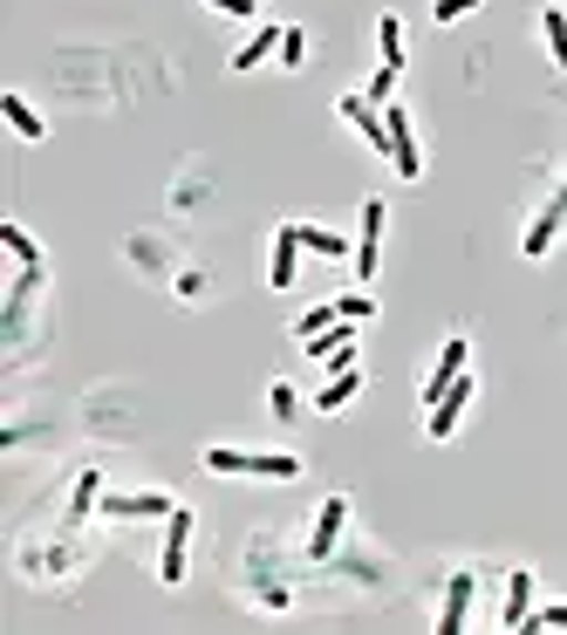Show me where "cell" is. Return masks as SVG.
Wrapping results in <instances>:
<instances>
[{
	"mask_svg": "<svg viewBox=\"0 0 567 635\" xmlns=\"http://www.w3.org/2000/svg\"><path fill=\"white\" fill-rule=\"evenodd\" d=\"M206 471H226V479H301V458L295 451H206Z\"/></svg>",
	"mask_w": 567,
	"mask_h": 635,
	"instance_id": "cell-1",
	"label": "cell"
},
{
	"mask_svg": "<svg viewBox=\"0 0 567 635\" xmlns=\"http://www.w3.org/2000/svg\"><path fill=\"white\" fill-rule=\"evenodd\" d=\"M383 124H390V165H396V178H424V150H417V131H411V110L383 103Z\"/></svg>",
	"mask_w": 567,
	"mask_h": 635,
	"instance_id": "cell-2",
	"label": "cell"
},
{
	"mask_svg": "<svg viewBox=\"0 0 567 635\" xmlns=\"http://www.w3.org/2000/svg\"><path fill=\"white\" fill-rule=\"evenodd\" d=\"M383 219H390V206H383V198H370V206H362V232H355V281H377V253H383Z\"/></svg>",
	"mask_w": 567,
	"mask_h": 635,
	"instance_id": "cell-3",
	"label": "cell"
},
{
	"mask_svg": "<svg viewBox=\"0 0 567 635\" xmlns=\"http://www.w3.org/2000/svg\"><path fill=\"white\" fill-rule=\"evenodd\" d=\"M96 506L110 520H172V492H103Z\"/></svg>",
	"mask_w": 567,
	"mask_h": 635,
	"instance_id": "cell-4",
	"label": "cell"
},
{
	"mask_svg": "<svg viewBox=\"0 0 567 635\" xmlns=\"http://www.w3.org/2000/svg\"><path fill=\"white\" fill-rule=\"evenodd\" d=\"M472 594H478V574H472V568H458V574H452V587H444V608H437V635H458V628L472 622Z\"/></svg>",
	"mask_w": 567,
	"mask_h": 635,
	"instance_id": "cell-5",
	"label": "cell"
},
{
	"mask_svg": "<svg viewBox=\"0 0 567 635\" xmlns=\"http://www.w3.org/2000/svg\"><path fill=\"white\" fill-rule=\"evenodd\" d=\"M342 527H349V499H342V492H329V506L315 512V533H308V561H329L336 540H342Z\"/></svg>",
	"mask_w": 567,
	"mask_h": 635,
	"instance_id": "cell-6",
	"label": "cell"
},
{
	"mask_svg": "<svg viewBox=\"0 0 567 635\" xmlns=\"http://www.w3.org/2000/svg\"><path fill=\"white\" fill-rule=\"evenodd\" d=\"M301 253H308V247H301V232H295V226H274V260H267V281H274V288H295V281H301Z\"/></svg>",
	"mask_w": 567,
	"mask_h": 635,
	"instance_id": "cell-7",
	"label": "cell"
},
{
	"mask_svg": "<svg viewBox=\"0 0 567 635\" xmlns=\"http://www.w3.org/2000/svg\"><path fill=\"white\" fill-rule=\"evenodd\" d=\"M185 546H192V512L172 506V520H165V561H157V574H165L172 587L185 581Z\"/></svg>",
	"mask_w": 567,
	"mask_h": 635,
	"instance_id": "cell-8",
	"label": "cell"
},
{
	"mask_svg": "<svg viewBox=\"0 0 567 635\" xmlns=\"http://www.w3.org/2000/svg\"><path fill=\"white\" fill-rule=\"evenodd\" d=\"M465 355H472V342H465V335H452V342L437 348V363H431V383H424V404H437V396H444V389H452V383L465 376Z\"/></svg>",
	"mask_w": 567,
	"mask_h": 635,
	"instance_id": "cell-9",
	"label": "cell"
},
{
	"mask_svg": "<svg viewBox=\"0 0 567 635\" xmlns=\"http://www.w3.org/2000/svg\"><path fill=\"white\" fill-rule=\"evenodd\" d=\"M336 110L349 116V124H355L362 137H370V150H390V124H383V103H370V96H342Z\"/></svg>",
	"mask_w": 567,
	"mask_h": 635,
	"instance_id": "cell-10",
	"label": "cell"
},
{
	"mask_svg": "<svg viewBox=\"0 0 567 635\" xmlns=\"http://www.w3.org/2000/svg\"><path fill=\"white\" fill-rule=\"evenodd\" d=\"M465 404H472V376H458V383H452V389H444L437 404H431V430H424V438H452V430H458V417H465Z\"/></svg>",
	"mask_w": 567,
	"mask_h": 635,
	"instance_id": "cell-11",
	"label": "cell"
},
{
	"mask_svg": "<svg viewBox=\"0 0 567 635\" xmlns=\"http://www.w3.org/2000/svg\"><path fill=\"white\" fill-rule=\"evenodd\" d=\"M526 615H534V574L513 568V574H506V608H499V628H526Z\"/></svg>",
	"mask_w": 567,
	"mask_h": 635,
	"instance_id": "cell-12",
	"label": "cell"
},
{
	"mask_svg": "<svg viewBox=\"0 0 567 635\" xmlns=\"http://www.w3.org/2000/svg\"><path fill=\"white\" fill-rule=\"evenodd\" d=\"M280 34H288V28H254V42L233 55V69H239V75H247V69H260V62H267V55L280 49Z\"/></svg>",
	"mask_w": 567,
	"mask_h": 635,
	"instance_id": "cell-13",
	"label": "cell"
},
{
	"mask_svg": "<svg viewBox=\"0 0 567 635\" xmlns=\"http://www.w3.org/2000/svg\"><path fill=\"white\" fill-rule=\"evenodd\" d=\"M0 110H8V124H14L21 137H42V131H49V124H42V110H34L28 96H0Z\"/></svg>",
	"mask_w": 567,
	"mask_h": 635,
	"instance_id": "cell-14",
	"label": "cell"
},
{
	"mask_svg": "<svg viewBox=\"0 0 567 635\" xmlns=\"http://www.w3.org/2000/svg\"><path fill=\"white\" fill-rule=\"evenodd\" d=\"M377 49H383V69H396V75H403V21H396V14H383V21H377Z\"/></svg>",
	"mask_w": 567,
	"mask_h": 635,
	"instance_id": "cell-15",
	"label": "cell"
},
{
	"mask_svg": "<svg viewBox=\"0 0 567 635\" xmlns=\"http://www.w3.org/2000/svg\"><path fill=\"white\" fill-rule=\"evenodd\" d=\"M355 389H362V376H355V369H336V383L321 389L315 404H321V410H349V404H355Z\"/></svg>",
	"mask_w": 567,
	"mask_h": 635,
	"instance_id": "cell-16",
	"label": "cell"
},
{
	"mask_svg": "<svg viewBox=\"0 0 567 635\" xmlns=\"http://www.w3.org/2000/svg\"><path fill=\"white\" fill-rule=\"evenodd\" d=\"M295 232H301V247H308V253L342 260V232H329V226H295Z\"/></svg>",
	"mask_w": 567,
	"mask_h": 635,
	"instance_id": "cell-17",
	"label": "cell"
},
{
	"mask_svg": "<svg viewBox=\"0 0 567 635\" xmlns=\"http://www.w3.org/2000/svg\"><path fill=\"white\" fill-rule=\"evenodd\" d=\"M0 247H8V253H14L21 267H42V247H34V240H28L21 226H0Z\"/></svg>",
	"mask_w": 567,
	"mask_h": 635,
	"instance_id": "cell-18",
	"label": "cell"
},
{
	"mask_svg": "<svg viewBox=\"0 0 567 635\" xmlns=\"http://www.w3.org/2000/svg\"><path fill=\"white\" fill-rule=\"evenodd\" d=\"M336 322H342V308H336V301H321V308H308L301 322H295V335L308 342V335H321V329H336Z\"/></svg>",
	"mask_w": 567,
	"mask_h": 635,
	"instance_id": "cell-19",
	"label": "cell"
},
{
	"mask_svg": "<svg viewBox=\"0 0 567 635\" xmlns=\"http://www.w3.org/2000/svg\"><path fill=\"white\" fill-rule=\"evenodd\" d=\"M540 28H547V49H554V69H567V14H560V8H547V14H540Z\"/></svg>",
	"mask_w": 567,
	"mask_h": 635,
	"instance_id": "cell-20",
	"label": "cell"
},
{
	"mask_svg": "<svg viewBox=\"0 0 567 635\" xmlns=\"http://www.w3.org/2000/svg\"><path fill=\"white\" fill-rule=\"evenodd\" d=\"M355 342V329H321V335H308V355H321V363H329L336 348H349Z\"/></svg>",
	"mask_w": 567,
	"mask_h": 635,
	"instance_id": "cell-21",
	"label": "cell"
},
{
	"mask_svg": "<svg viewBox=\"0 0 567 635\" xmlns=\"http://www.w3.org/2000/svg\"><path fill=\"white\" fill-rule=\"evenodd\" d=\"M465 14H478V0H431V21H444V28L465 21Z\"/></svg>",
	"mask_w": 567,
	"mask_h": 635,
	"instance_id": "cell-22",
	"label": "cell"
},
{
	"mask_svg": "<svg viewBox=\"0 0 567 635\" xmlns=\"http://www.w3.org/2000/svg\"><path fill=\"white\" fill-rule=\"evenodd\" d=\"M336 308H342V322H370V314H377L370 294H336Z\"/></svg>",
	"mask_w": 567,
	"mask_h": 635,
	"instance_id": "cell-23",
	"label": "cell"
},
{
	"mask_svg": "<svg viewBox=\"0 0 567 635\" xmlns=\"http://www.w3.org/2000/svg\"><path fill=\"white\" fill-rule=\"evenodd\" d=\"M301 49H308V34H301V28H288V34H280V62H288V69H301V62H308Z\"/></svg>",
	"mask_w": 567,
	"mask_h": 635,
	"instance_id": "cell-24",
	"label": "cell"
},
{
	"mask_svg": "<svg viewBox=\"0 0 567 635\" xmlns=\"http://www.w3.org/2000/svg\"><path fill=\"white\" fill-rule=\"evenodd\" d=\"M213 14H233V21H254L260 14V0H206Z\"/></svg>",
	"mask_w": 567,
	"mask_h": 635,
	"instance_id": "cell-25",
	"label": "cell"
},
{
	"mask_svg": "<svg viewBox=\"0 0 567 635\" xmlns=\"http://www.w3.org/2000/svg\"><path fill=\"white\" fill-rule=\"evenodd\" d=\"M526 622H534V628H567V602H547V608H534Z\"/></svg>",
	"mask_w": 567,
	"mask_h": 635,
	"instance_id": "cell-26",
	"label": "cell"
},
{
	"mask_svg": "<svg viewBox=\"0 0 567 635\" xmlns=\"http://www.w3.org/2000/svg\"><path fill=\"white\" fill-rule=\"evenodd\" d=\"M390 90H396V69H377V75H370V90H362V96H370V103H390Z\"/></svg>",
	"mask_w": 567,
	"mask_h": 635,
	"instance_id": "cell-27",
	"label": "cell"
}]
</instances>
